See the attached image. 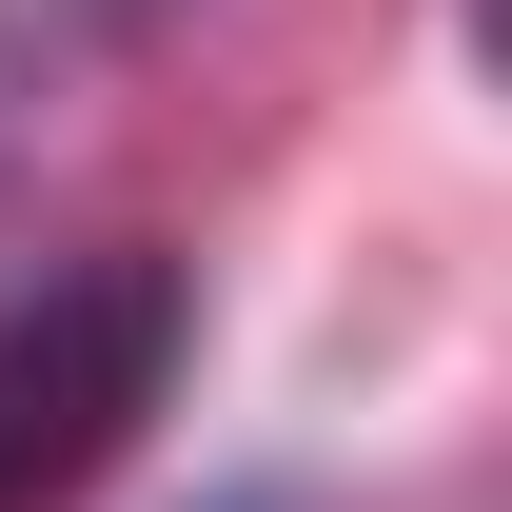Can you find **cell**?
Masks as SVG:
<instances>
[{"label":"cell","instance_id":"4","mask_svg":"<svg viewBox=\"0 0 512 512\" xmlns=\"http://www.w3.org/2000/svg\"><path fill=\"white\" fill-rule=\"evenodd\" d=\"M119 20H158V0H119Z\"/></svg>","mask_w":512,"mask_h":512},{"label":"cell","instance_id":"2","mask_svg":"<svg viewBox=\"0 0 512 512\" xmlns=\"http://www.w3.org/2000/svg\"><path fill=\"white\" fill-rule=\"evenodd\" d=\"M40 119H60V20H40V0H0V178L40 158Z\"/></svg>","mask_w":512,"mask_h":512},{"label":"cell","instance_id":"3","mask_svg":"<svg viewBox=\"0 0 512 512\" xmlns=\"http://www.w3.org/2000/svg\"><path fill=\"white\" fill-rule=\"evenodd\" d=\"M217 512H296V493H217Z\"/></svg>","mask_w":512,"mask_h":512},{"label":"cell","instance_id":"1","mask_svg":"<svg viewBox=\"0 0 512 512\" xmlns=\"http://www.w3.org/2000/svg\"><path fill=\"white\" fill-rule=\"evenodd\" d=\"M178 355H197V256H158V237L60 256L40 296H0V512H79L158 434Z\"/></svg>","mask_w":512,"mask_h":512}]
</instances>
